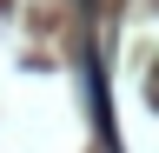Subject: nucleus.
<instances>
[{
    "mask_svg": "<svg viewBox=\"0 0 159 153\" xmlns=\"http://www.w3.org/2000/svg\"><path fill=\"white\" fill-rule=\"evenodd\" d=\"M86 87H93V120H99V140L113 146V107H106V73H99V53H86Z\"/></svg>",
    "mask_w": 159,
    "mask_h": 153,
    "instance_id": "f257e3e1",
    "label": "nucleus"
}]
</instances>
